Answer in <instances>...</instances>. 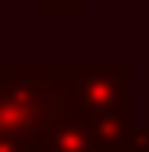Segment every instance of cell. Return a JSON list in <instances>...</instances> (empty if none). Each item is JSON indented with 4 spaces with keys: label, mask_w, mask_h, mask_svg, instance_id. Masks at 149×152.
I'll list each match as a JSON object with an SVG mask.
<instances>
[{
    "label": "cell",
    "mask_w": 149,
    "mask_h": 152,
    "mask_svg": "<svg viewBox=\"0 0 149 152\" xmlns=\"http://www.w3.org/2000/svg\"><path fill=\"white\" fill-rule=\"evenodd\" d=\"M64 110L53 64H0V138L39 145Z\"/></svg>",
    "instance_id": "cell-1"
},
{
    "label": "cell",
    "mask_w": 149,
    "mask_h": 152,
    "mask_svg": "<svg viewBox=\"0 0 149 152\" xmlns=\"http://www.w3.org/2000/svg\"><path fill=\"white\" fill-rule=\"evenodd\" d=\"M64 110L78 120L131 117V64H53Z\"/></svg>",
    "instance_id": "cell-2"
},
{
    "label": "cell",
    "mask_w": 149,
    "mask_h": 152,
    "mask_svg": "<svg viewBox=\"0 0 149 152\" xmlns=\"http://www.w3.org/2000/svg\"><path fill=\"white\" fill-rule=\"evenodd\" d=\"M39 152H96V142H92L85 120L60 110L57 120L46 127V134L39 138Z\"/></svg>",
    "instance_id": "cell-3"
},
{
    "label": "cell",
    "mask_w": 149,
    "mask_h": 152,
    "mask_svg": "<svg viewBox=\"0 0 149 152\" xmlns=\"http://www.w3.org/2000/svg\"><path fill=\"white\" fill-rule=\"evenodd\" d=\"M96 152H135V120L131 117H100V120H89L85 124Z\"/></svg>",
    "instance_id": "cell-4"
},
{
    "label": "cell",
    "mask_w": 149,
    "mask_h": 152,
    "mask_svg": "<svg viewBox=\"0 0 149 152\" xmlns=\"http://www.w3.org/2000/svg\"><path fill=\"white\" fill-rule=\"evenodd\" d=\"M89 0H32L36 14H82Z\"/></svg>",
    "instance_id": "cell-5"
},
{
    "label": "cell",
    "mask_w": 149,
    "mask_h": 152,
    "mask_svg": "<svg viewBox=\"0 0 149 152\" xmlns=\"http://www.w3.org/2000/svg\"><path fill=\"white\" fill-rule=\"evenodd\" d=\"M0 152H39V145L21 142V138H0Z\"/></svg>",
    "instance_id": "cell-6"
},
{
    "label": "cell",
    "mask_w": 149,
    "mask_h": 152,
    "mask_svg": "<svg viewBox=\"0 0 149 152\" xmlns=\"http://www.w3.org/2000/svg\"><path fill=\"white\" fill-rule=\"evenodd\" d=\"M135 152H149V127H135Z\"/></svg>",
    "instance_id": "cell-7"
},
{
    "label": "cell",
    "mask_w": 149,
    "mask_h": 152,
    "mask_svg": "<svg viewBox=\"0 0 149 152\" xmlns=\"http://www.w3.org/2000/svg\"><path fill=\"white\" fill-rule=\"evenodd\" d=\"M139 4H146V11H149V0H139Z\"/></svg>",
    "instance_id": "cell-8"
}]
</instances>
